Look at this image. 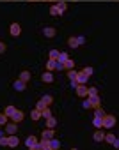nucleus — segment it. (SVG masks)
I'll return each instance as SVG.
<instances>
[{
	"label": "nucleus",
	"mask_w": 119,
	"mask_h": 150,
	"mask_svg": "<svg viewBox=\"0 0 119 150\" xmlns=\"http://www.w3.org/2000/svg\"><path fill=\"white\" fill-rule=\"evenodd\" d=\"M16 131H18V127H16V122L6 124V132H7V134H14Z\"/></svg>",
	"instance_id": "9b49d317"
},
{
	"label": "nucleus",
	"mask_w": 119,
	"mask_h": 150,
	"mask_svg": "<svg viewBox=\"0 0 119 150\" xmlns=\"http://www.w3.org/2000/svg\"><path fill=\"white\" fill-rule=\"evenodd\" d=\"M9 118H11L13 122H16V124H18V122H22V120L25 118V113H23V111H20V110H14V113H13Z\"/></svg>",
	"instance_id": "20e7f679"
},
{
	"label": "nucleus",
	"mask_w": 119,
	"mask_h": 150,
	"mask_svg": "<svg viewBox=\"0 0 119 150\" xmlns=\"http://www.w3.org/2000/svg\"><path fill=\"white\" fill-rule=\"evenodd\" d=\"M30 150H41V143H34V145L30 146Z\"/></svg>",
	"instance_id": "79ce46f5"
},
{
	"label": "nucleus",
	"mask_w": 119,
	"mask_h": 150,
	"mask_svg": "<svg viewBox=\"0 0 119 150\" xmlns=\"http://www.w3.org/2000/svg\"><path fill=\"white\" fill-rule=\"evenodd\" d=\"M103 139H105L107 143H110L114 148H117V146H119V141H117V138H115L112 132H105V138H103Z\"/></svg>",
	"instance_id": "f03ea898"
},
{
	"label": "nucleus",
	"mask_w": 119,
	"mask_h": 150,
	"mask_svg": "<svg viewBox=\"0 0 119 150\" xmlns=\"http://www.w3.org/2000/svg\"><path fill=\"white\" fill-rule=\"evenodd\" d=\"M55 69H57V71H66L64 65H62V62H57V67H55Z\"/></svg>",
	"instance_id": "37998d69"
},
{
	"label": "nucleus",
	"mask_w": 119,
	"mask_h": 150,
	"mask_svg": "<svg viewBox=\"0 0 119 150\" xmlns=\"http://www.w3.org/2000/svg\"><path fill=\"white\" fill-rule=\"evenodd\" d=\"M70 58V55L66 53V51H59V57H57V62H64V60H68Z\"/></svg>",
	"instance_id": "412c9836"
},
{
	"label": "nucleus",
	"mask_w": 119,
	"mask_h": 150,
	"mask_svg": "<svg viewBox=\"0 0 119 150\" xmlns=\"http://www.w3.org/2000/svg\"><path fill=\"white\" fill-rule=\"evenodd\" d=\"M50 2H57V0H50Z\"/></svg>",
	"instance_id": "49530a36"
},
{
	"label": "nucleus",
	"mask_w": 119,
	"mask_h": 150,
	"mask_svg": "<svg viewBox=\"0 0 119 150\" xmlns=\"http://www.w3.org/2000/svg\"><path fill=\"white\" fill-rule=\"evenodd\" d=\"M70 81H71V88H77V85H78V83H77L75 80H70Z\"/></svg>",
	"instance_id": "c03bdc74"
},
{
	"label": "nucleus",
	"mask_w": 119,
	"mask_h": 150,
	"mask_svg": "<svg viewBox=\"0 0 119 150\" xmlns=\"http://www.w3.org/2000/svg\"><path fill=\"white\" fill-rule=\"evenodd\" d=\"M7 118H9V117H7L6 113H0V125H6V124H7Z\"/></svg>",
	"instance_id": "c85d7f7f"
},
{
	"label": "nucleus",
	"mask_w": 119,
	"mask_h": 150,
	"mask_svg": "<svg viewBox=\"0 0 119 150\" xmlns=\"http://www.w3.org/2000/svg\"><path fill=\"white\" fill-rule=\"evenodd\" d=\"M34 143H37V138H36V136H29V138H27V141H25L27 148H30V146H32Z\"/></svg>",
	"instance_id": "5701e85b"
},
{
	"label": "nucleus",
	"mask_w": 119,
	"mask_h": 150,
	"mask_svg": "<svg viewBox=\"0 0 119 150\" xmlns=\"http://www.w3.org/2000/svg\"><path fill=\"white\" fill-rule=\"evenodd\" d=\"M14 110H16V108H14V106H7V108H6V110H4V113H6V115H7V117H11V115H13V113H14Z\"/></svg>",
	"instance_id": "2f4dec72"
},
{
	"label": "nucleus",
	"mask_w": 119,
	"mask_h": 150,
	"mask_svg": "<svg viewBox=\"0 0 119 150\" xmlns=\"http://www.w3.org/2000/svg\"><path fill=\"white\" fill-rule=\"evenodd\" d=\"M9 32H11L13 37H18V35L22 34V27H20V23H13V25L9 27Z\"/></svg>",
	"instance_id": "39448f33"
},
{
	"label": "nucleus",
	"mask_w": 119,
	"mask_h": 150,
	"mask_svg": "<svg viewBox=\"0 0 119 150\" xmlns=\"http://www.w3.org/2000/svg\"><path fill=\"white\" fill-rule=\"evenodd\" d=\"M87 80H89V76L82 71V72H77V78H75V81L78 83V85H87Z\"/></svg>",
	"instance_id": "7ed1b4c3"
},
{
	"label": "nucleus",
	"mask_w": 119,
	"mask_h": 150,
	"mask_svg": "<svg viewBox=\"0 0 119 150\" xmlns=\"http://www.w3.org/2000/svg\"><path fill=\"white\" fill-rule=\"evenodd\" d=\"M62 65H64V69H66V71H68V69H75V62H73L71 58L64 60V62H62Z\"/></svg>",
	"instance_id": "6ab92c4d"
},
{
	"label": "nucleus",
	"mask_w": 119,
	"mask_h": 150,
	"mask_svg": "<svg viewBox=\"0 0 119 150\" xmlns=\"http://www.w3.org/2000/svg\"><path fill=\"white\" fill-rule=\"evenodd\" d=\"M20 80L25 81V83H29V81H30V72H29V71H22V72H20Z\"/></svg>",
	"instance_id": "2eb2a0df"
},
{
	"label": "nucleus",
	"mask_w": 119,
	"mask_h": 150,
	"mask_svg": "<svg viewBox=\"0 0 119 150\" xmlns=\"http://www.w3.org/2000/svg\"><path fill=\"white\" fill-rule=\"evenodd\" d=\"M77 96L78 97H87V87L85 85H77Z\"/></svg>",
	"instance_id": "1a4fd4ad"
},
{
	"label": "nucleus",
	"mask_w": 119,
	"mask_h": 150,
	"mask_svg": "<svg viewBox=\"0 0 119 150\" xmlns=\"http://www.w3.org/2000/svg\"><path fill=\"white\" fill-rule=\"evenodd\" d=\"M43 34H44V37H48V39H50V37H53V35H55V28H53V27H46V28L43 30Z\"/></svg>",
	"instance_id": "dca6fc26"
},
{
	"label": "nucleus",
	"mask_w": 119,
	"mask_h": 150,
	"mask_svg": "<svg viewBox=\"0 0 119 150\" xmlns=\"http://www.w3.org/2000/svg\"><path fill=\"white\" fill-rule=\"evenodd\" d=\"M68 46H70V48H73V50H77V48H78L77 37H70V41H68Z\"/></svg>",
	"instance_id": "b1692460"
},
{
	"label": "nucleus",
	"mask_w": 119,
	"mask_h": 150,
	"mask_svg": "<svg viewBox=\"0 0 119 150\" xmlns=\"http://www.w3.org/2000/svg\"><path fill=\"white\" fill-rule=\"evenodd\" d=\"M50 148H52V150H59V148H61V143H59L55 138H52V139H50Z\"/></svg>",
	"instance_id": "aec40b11"
},
{
	"label": "nucleus",
	"mask_w": 119,
	"mask_h": 150,
	"mask_svg": "<svg viewBox=\"0 0 119 150\" xmlns=\"http://www.w3.org/2000/svg\"><path fill=\"white\" fill-rule=\"evenodd\" d=\"M96 94H98L96 87H87V96H96Z\"/></svg>",
	"instance_id": "c756f323"
},
{
	"label": "nucleus",
	"mask_w": 119,
	"mask_h": 150,
	"mask_svg": "<svg viewBox=\"0 0 119 150\" xmlns=\"http://www.w3.org/2000/svg\"><path fill=\"white\" fill-rule=\"evenodd\" d=\"M13 87H14V90H16V92H23V90L27 88V83H25V81H22V80L18 78V80L13 83Z\"/></svg>",
	"instance_id": "423d86ee"
},
{
	"label": "nucleus",
	"mask_w": 119,
	"mask_h": 150,
	"mask_svg": "<svg viewBox=\"0 0 119 150\" xmlns=\"http://www.w3.org/2000/svg\"><path fill=\"white\" fill-rule=\"evenodd\" d=\"M92 124H94L96 129H101V118H100V117H94V118H92Z\"/></svg>",
	"instance_id": "cd10ccee"
},
{
	"label": "nucleus",
	"mask_w": 119,
	"mask_h": 150,
	"mask_svg": "<svg viewBox=\"0 0 119 150\" xmlns=\"http://www.w3.org/2000/svg\"><path fill=\"white\" fill-rule=\"evenodd\" d=\"M18 145H20V139H18L14 134H9V136H7V146H13V148H16Z\"/></svg>",
	"instance_id": "0eeeda50"
},
{
	"label": "nucleus",
	"mask_w": 119,
	"mask_h": 150,
	"mask_svg": "<svg viewBox=\"0 0 119 150\" xmlns=\"http://www.w3.org/2000/svg\"><path fill=\"white\" fill-rule=\"evenodd\" d=\"M41 78H43L44 83H52V81H53V74H52V71H48V72H43Z\"/></svg>",
	"instance_id": "4468645a"
},
{
	"label": "nucleus",
	"mask_w": 119,
	"mask_h": 150,
	"mask_svg": "<svg viewBox=\"0 0 119 150\" xmlns=\"http://www.w3.org/2000/svg\"><path fill=\"white\" fill-rule=\"evenodd\" d=\"M53 129H50V127H46L44 131H43V134H41V138H44V139H52L53 138Z\"/></svg>",
	"instance_id": "ddd939ff"
},
{
	"label": "nucleus",
	"mask_w": 119,
	"mask_h": 150,
	"mask_svg": "<svg viewBox=\"0 0 119 150\" xmlns=\"http://www.w3.org/2000/svg\"><path fill=\"white\" fill-rule=\"evenodd\" d=\"M41 150H50V139L41 138Z\"/></svg>",
	"instance_id": "393cba45"
},
{
	"label": "nucleus",
	"mask_w": 119,
	"mask_h": 150,
	"mask_svg": "<svg viewBox=\"0 0 119 150\" xmlns=\"http://www.w3.org/2000/svg\"><path fill=\"white\" fill-rule=\"evenodd\" d=\"M41 117H43V115H41L39 110H32V111H30V118H32V120H39Z\"/></svg>",
	"instance_id": "4be33fe9"
},
{
	"label": "nucleus",
	"mask_w": 119,
	"mask_h": 150,
	"mask_svg": "<svg viewBox=\"0 0 119 150\" xmlns=\"http://www.w3.org/2000/svg\"><path fill=\"white\" fill-rule=\"evenodd\" d=\"M0 136H4V131H2V129H0Z\"/></svg>",
	"instance_id": "a18cd8bd"
},
{
	"label": "nucleus",
	"mask_w": 119,
	"mask_h": 150,
	"mask_svg": "<svg viewBox=\"0 0 119 150\" xmlns=\"http://www.w3.org/2000/svg\"><path fill=\"white\" fill-rule=\"evenodd\" d=\"M84 72L87 74V76H91V74L94 72V69H92V67H85V69H84Z\"/></svg>",
	"instance_id": "58836bf2"
},
{
	"label": "nucleus",
	"mask_w": 119,
	"mask_h": 150,
	"mask_svg": "<svg viewBox=\"0 0 119 150\" xmlns=\"http://www.w3.org/2000/svg\"><path fill=\"white\" fill-rule=\"evenodd\" d=\"M55 67H57V60H55V58H50V60L46 62V69H48V71H55Z\"/></svg>",
	"instance_id": "a211bd4d"
},
{
	"label": "nucleus",
	"mask_w": 119,
	"mask_h": 150,
	"mask_svg": "<svg viewBox=\"0 0 119 150\" xmlns=\"http://www.w3.org/2000/svg\"><path fill=\"white\" fill-rule=\"evenodd\" d=\"M55 7H57V13H59V16H62V14H64V11L68 9V4H66V2H61V0H57Z\"/></svg>",
	"instance_id": "6e6552de"
},
{
	"label": "nucleus",
	"mask_w": 119,
	"mask_h": 150,
	"mask_svg": "<svg viewBox=\"0 0 119 150\" xmlns=\"http://www.w3.org/2000/svg\"><path fill=\"white\" fill-rule=\"evenodd\" d=\"M41 99H43V101H44V104H46V106H50V104H52V103H53V99H52V96H48V94H46V96H43V97H41Z\"/></svg>",
	"instance_id": "a878e982"
},
{
	"label": "nucleus",
	"mask_w": 119,
	"mask_h": 150,
	"mask_svg": "<svg viewBox=\"0 0 119 150\" xmlns=\"http://www.w3.org/2000/svg\"><path fill=\"white\" fill-rule=\"evenodd\" d=\"M43 2H50V0H43Z\"/></svg>",
	"instance_id": "de8ad7c7"
},
{
	"label": "nucleus",
	"mask_w": 119,
	"mask_h": 150,
	"mask_svg": "<svg viewBox=\"0 0 119 150\" xmlns=\"http://www.w3.org/2000/svg\"><path fill=\"white\" fill-rule=\"evenodd\" d=\"M82 106H84L85 110H89V108H91V103H89V99H85V101L82 103Z\"/></svg>",
	"instance_id": "a19ab883"
},
{
	"label": "nucleus",
	"mask_w": 119,
	"mask_h": 150,
	"mask_svg": "<svg viewBox=\"0 0 119 150\" xmlns=\"http://www.w3.org/2000/svg\"><path fill=\"white\" fill-rule=\"evenodd\" d=\"M0 146H7V136H0Z\"/></svg>",
	"instance_id": "c9c22d12"
},
{
	"label": "nucleus",
	"mask_w": 119,
	"mask_h": 150,
	"mask_svg": "<svg viewBox=\"0 0 119 150\" xmlns=\"http://www.w3.org/2000/svg\"><path fill=\"white\" fill-rule=\"evenodd\" d=\"M115 124H117V120H115L114 115H105L101 118V129H112Z\"/></svg>",
	"instance_id": "f257e3e1"
},
{
	"label": "nucleus",
	"mask_w": 119,
	"mask_h": 150,
	"mask_svg": "<svg viewBox=\"0 0 119 150\" xmlns=\"http://www.w3.org/2000/svg\"><path fill=\"white\" fill-rule=\"evenodd\" d=\"M50 14H52V16H59V13H57V7H55V4H53V6L50 7Z\"/></svg>",
	"instance_id": "e433bc0d"
},
{
	"label": "nucleus",
	"mask_w": 119,
	"mask_h": 150,
	"mask_svg": "<svg viewBox=\"0 0 119 150\" xmlns=\"http://www.w3.org/2000/svg\"><path fill=\"white\" fill-rule=\"evenodd\" d=\"M77 42H78V46H84V44H85V37H84V35H78V37H77Z\"/></svg>",
	"instance_id": "f704fd0d"
},
{
	"label": "nucleus",
	"mask_w": 119,
	"mask_h": 150,
	"mask_svg": "<svg viewBox=\"0 0 119 150\" xmlns=\"http://www.w3.org/2000/svg\"><path fill=\"white\" fill-rule=\"evenodd\" d=\"M94 110H96V111H94V117H100V118L105 117V111L101 110V106H100V108H94Z\"/></svg>",
	"instance_id": "bb28decb"
},
{
	"label": "nucleus",
	"mask_w": 119,
	"mask_h": 150,
	"mask_svg": "<svg viewBox=\"0 0 119 150\" xmlns=\"http://www.w3.org/2000/svg\"><path fill=\"white\" fill-rule=\"evenodd\" d=\"M6 50H7V46H6L4 42H0V55H2V53H6Z\"/></svg>",
	"instance_id": "ea45409f"
},
{
	"label": "nucleus",
	"mask_w": 119,
	"mask_h": 150,
	"mask_svg": "<svg viewBox=\"0 0 119 150\" xmlns=\"http://www.w3.org/2000/svg\"><path fill=\"white\" fill-rule=\"evenodd\" d=\"M57 57H59V51L57 50H50V58H55L57 60Z\"/></svg>",
	"instance_id": "4c0bfd02"
},
{
	"label": "nucleus",
	"mask_w": 119,
	"mask_h": 150,
	"mask_svg": "<svg viewBox=\"0 0 119 150\" xmlns=\"http://www.w3.org/2000/svg\"><path fill=\"white\" fill-rule=\"evenodd\" d=\"M68 78L70 80H75L77 78V71L75 69H68Z\"/></svg>",
	"instance_id": "72a5a7b5"
},
{
	"label": "nucleus",
	"mask_w": 119,
	"mask_h": 150,
	"mask_svg": "<svg viewBox=\"0 0 119 150\" xmlns=\"http://www.w3.org/2000/svg\"><path fill=\"white\" fill-rule=\"evenodd\" d=\"M55 125H57V118H55L53 115H52V117H48V118H46V127H50V129H53Z\"/></svg>",
	"instance_id": "f3484780"
},
{
	"label": "nucleus",
	"mask_w": 119,
	"mask_h": 150,
	"mask_svg": "<svg viewBox=\"0 0 119 150\" xmlns=\"http://www.w3.org/2000/svg\"><path fill=\"white\" fill-rule=\"evenodd\" d=\"M89 97V103H91V108H100V97H98V94L96 96H87Z\"/></svg>",
	"instance_id": "9d476101"
},
{
	"label": "nucleus",
	"mask_w": 119,
	"mask_h": 150,
	"mask_svg": "<svg viewBox=\"0 0 119 150\" xmlns=\"http://www.w3.org/2000/svg\"><path fill=\"white\" fill-rule=\"evenodd\" d=\"M41 115H43V118H48V117H52V111H50V108L46 106V108L41 111Z\"/></svg>",
	"instance_id": "473e14b6"
},
{
	"label": "nucleus",
	"mask_w": 119,
	"mask_h": 150,
	"mask_svg": "<svg viewBox=\"0 0 119 150\" xmlns=\"http://www.w3.org/2000/svg\"><path fill=\"white\" fill-rule=\"evenodd\" d=\"M92 138H94V141H96V143H101V141H103V138H105V132H103L101 129H98V131L92 134Z\"/></svg>",
	"instance_id": "f8f14e48"
},
{
	"label": "nucleus",
	"mask_w": 119,
	"mask_h": 150,
	"mask_svg": "<svg viewBox=\"0 0 119 150\" xmlns=\"http://www.w3.org/2000/svg\"><path fill=\"white\" fill-rule=\"evenodd\" d=\"M46 108V104H44V101L41 99V101H37V104H36V110H39V111H43Z\"/></svg>",
	"instance_id": "7c9ffc66"
}]
</instances>
